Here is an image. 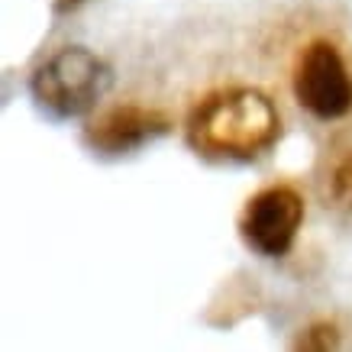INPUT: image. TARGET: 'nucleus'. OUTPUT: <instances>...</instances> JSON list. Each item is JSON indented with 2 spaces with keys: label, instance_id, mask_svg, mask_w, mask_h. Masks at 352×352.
<instances>
[{
  "label": "nucleus",
  "instance_id": "obj_1",
  "mask_svg": "<svg viewBox=\"0 0 352 352\" xmlns=\"http://www.w3.org/2000/svg\"><path fill=\"white\" fill-rule=\"evenodd\" d=\"M188 142L204 159H256L281 136L272 97L258 87H226L204 97L188 117Z\"/></svg>",
  "mask_w": 352,
  "mask_h": 352
},
{
  "label": "nucleus",
  "instance_id": "obj_2",
  "mask_svg": "<svg viewBox=\"0 0 352 352\" xmlns=\"http://www.w3.org/2000/svg\"><path fill=\"white\" fill-rule=\"evenodd\" d=\"M110 87V68L85 45H65L32 72L30 91L36 107L52 120H75L97 107Z\"/></svg>",
  "mask_w": 352,
  "mask_h": 352
},
{
  "label": "nucleus",
  "instance_id": "obj_3",
  "mask_svg": "<svg viewBox=\"0 0 352 352\" xmlns=\"http://www.w3.org/2000/svg\"><path fill=\"white\" fill-rule=\"evenodd\" d=\"M300 223H304V197L288 184H272L245 201L239 233L252 252L281 258L291 252Z\"/></svg>",
  "mask_w": 352,
  "mask_h": 352
},
{
  "label": "nucleus",
  "instance_id": "obj_4",
  "mask_svg": "<svg viewBox=\"0 0 352 352\" xmlns=\"http://www.w3.org/2000/svg\"><path fill=\"white\" fill-rule=\"evenodd\" d=\"M294 97L317 120H340L352 110V75L333 43H310L294 72Z\"/></svg>",
  "mask_w": 352,
  "mask_h": 352
},
{
  "label": "nucleus",
  "instance_id": "obj_5",
  "mask_svg": "<svg viewBox=\"0 0 352 352\" xmlns=\"http://www.w3.org/2000/svg\"><path fill=\"white\" fill-rule=\"evenodd\" d=\"M171 133V120L159 107L142 104H113L97 110L85 126V142L97 155H129L152 139Z\"/></svg>",
  "mask_w": 352,
  "mask_h": 352
},
{
  "label": "nucleus",
  "instance_id": "obj_6",
  "mask_svg": "<svg viewBox=\"0 0 352 352\" xmlns=\"http://www.w3.org/2000/svg\"><path fill=\"white\" fill-rule=\"evenodd\" d=\"M340 346V330H336V323H314L307 330L298 336L294 342V349H310V352H327V349H336Z\"/></svg>",
  "mask_w": 352,
  "mask_h": 352
},
{
  "label": "nucleus",
  "instance_id": "obj_7",
  "mask_svg": "<svg viewBox=\"0 0 352 352\" xmlns=\"http://www.w3.org/2000/svg\"><path fill=\"white\" fill-rule=\"evenodd\" d=\"M330 184H333V201L352 210V152H346L340 162H336V168L330 175Z\"/></svg>",
  "mask_w": 352,
  "mask_h": 352
},
{
  "label": "nucleus",
  "instance_id": "obj_8",
  "mask_svg": "<svg viewBox=\"0 0 352 352\" xmlns=\"http://www.w3.org/2000/svg\"><path fill=\"white\" fill-rule=\"evenodd\" d=\"M49 3H52L55 13H72V10H78L85 0H49Z\"/></svg>",
  "mask_w": 352,
  "mask_h": 352
}]
</instances>
